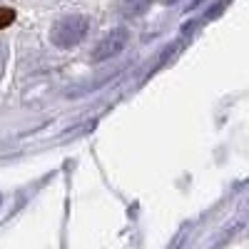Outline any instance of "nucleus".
<instances>
[{
	"mask_svg": "<svg viewBox=\"0 0 249 249\" xmlns=\"http://www.w3.org/2000/svg\"><path fill=\"white\" fill-rule=\"evenodd\" d=\"M5 65H8V43L0 40V77H3V72H5Z\"/></svg>",
	"mask_w": 249,
	"mask_h": 249,
	"instance_id": "nucleus-3",
	"label": "nucleus"
},
{
	"mask_svg": "<svg viewBox=\"0 0 249 249\" xmlns=\"http://www.w3.org/2000/svg\"><path fill=\"white\" fill-rule=\"evenodd\" d=\"M124 43H127V33H124V30H112V33L97 45V50L92 53V60H105V57L117 55V53L124 48Z\"/></svg>",
	"mask_w": 249,
	"mask_h": 249,
	"instance_id": "nucleus-2",
	"label": "nucleus"
},
{
	"mask_svg": "<svg viewBox=\"0 0 249 249\" xmlns=\"http://www.w3.org/2000/svg\"><path fill=\"white\" fill-rule=\"evenodd\" d=\"M88 28L90 25H88V20L82 15H65V18H60L57 23L53 25L50 40L57 48H72L88 35Z\"/></svg>",
	"mask_w": 249,
	"mask_h": 249,
	"instance_id": "nucleus-1",
	"label": "nucleus"
},
{
	"mask_svg": "<svg viewBox=\"0 0 249 249\" xmlns=\"http://www.w3.org/2000/svg\"><path fill=\"white\" fill-rule=\"evenodd\" d=\"M15 20V13L10 10V8H0V28H5V25H10Z\"/></svg>",
	"mask_w": 249,
	"mask_h": 249,
	"instance_id": "nucleus-4",
	"label": "nucleus"
}]
</instances>
